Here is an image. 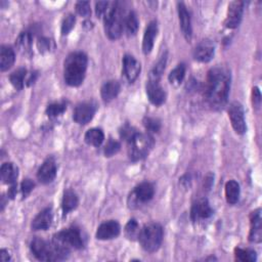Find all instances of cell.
<instances>
[{
  "label": "cell",
  "instance_id": "1",
  "mask_svg": "<svg viewBox=\"0 0 262 262\" xmlns=\"http://www.w3.org/2000/svg\"><path fill=\"white\" fill-rule=\"evenodd\" d=\"M230 74L224 67H215L208 72L205 83V98L214 110L222 108L228 98Z\"/></svg>",
  "mask_w": 262,
  "mask_h": 262
},
{
  "label": "cell",
  "instance_id": "2",
  "mask_svg": "<svg viewBox=\"0 0 262 262\" xmlns=\"http://www.w3.org/2000/svg\"><path fill=\"white\" fill-rule=\"evenodd\" d=\"M87 69V56L80 52H72L64 60V77L70 86H79L84 78Z\"/></svg>",
  "mask_w": 262,
  "mask_h": 262
},
{
  "label": "cell",
  "instance_id": "3",
  "mask_svg": "<svg viewBox=\"0 0 262 262\" xmlns=\"http://www.w3.org/2000/svg\"><path fill=\"white\" fill-rule=\"evenodd\" d=\"M124 20H125V16L122 12L120 4L119 2L110 4V6H108L104 16L106 33L108 38L115 40L121 36L124 27Z\"/></svg>",
  "mask_w": 262,
  "mask_h": 262
},
{
  "label": "cell",
  "instance_id": "4",
  "mask_svg": "<svg viewBox=\"0 0 262 262\" xmlns=\"http://www.w3.org/2000/svg\"><path fill=\"white\" fill-rule=\"evenodd\" d=\"M31 251L34 256L41 261L62 260L69 254L68 252L60 249L54 242L48 243L41 238L33 240L31 243Z\"/></svg>",
  "mask_w": 262,
  "mask_h": 262
},
{
  "label": "cell",
  "instance_id": "5",
  "mask_svg": "<svg viewBox=\"0 0 262 262\" xmlns=\"http://www.w3.org/2000/svg\"><path fill=\"white\" fill-rule=\"evenodd\" d=\"M138 241L146 252H156L163 241V228L159 224H148L140 230Z\"/></svg>",
  "mask_w": 262,
  "mask_h": 262
},
{
  "label": "cell",
  "instance_id": "6",
  "mask_svg": "<svg viewBox=\"0 0 262 262\" xmlns=\"http://www.w3.org/2000/svg\"><path fill=\"white\" fill-rule=\"evenodd\" d=\"M52 242L62 250L70 252L71 249H81L84 246L80 230L76 228L64 230L54 236Z\"/></svg>",
  "mask_w": 262,
  "mask_h": 262
},
{
  "label": "cell",
  "instance_id": "7",
  "mask_svg": "<svg viewBox=\"0 0 262 262\" xmlns=\"http://www.w3.org/2000/svg\"><path fill=\"white\" fill-rule=\"evenodd\" d=\"M154 146V140L148 134H138L129 142V158L132 161H138L148 155Z\"/></svg>",
  "mask_w": 262,
  "mask_h": 262
},
{
  "label": "cell",
  "instance_id": "8",
  "mask_svg": "<svg viewBox=\"0 0 262 262\" xmlns=\"http://www.w3.org/2000/svg\"><path fill=\"white\" fill-rule=\"evenodd\" d=\"M228 116L236 132L238 134H245L247 127L242 104L238 102H232L228 108Z\"/></svg>",
  "mask_w": 262,
  "mask_h": 262
},
{
  "label": "cell",
  "instance_id": "9",
  "mask_svg": "<svg viewBox=\"0 0 262 262\" xmlns=\"http://www.w3.org/2000/svg\"><path fill=\"white\" fill-rule=\"evenodd\" d=\"M96 106L92 102L79 104L74 110L73 119L78 124L81 125L87 124L94 118L96 114Z\"/></svg>",
  "mask_w": 262,
  "mask_h": 262
},
{
  "label": "cell",
  "instance_id": "10",
  "mask_svg": "<svg viewBox=\"0 0 262 262\" xmlns=\"http://www.w3.org/2000/svg\"><path fill=\"white\" fill-rule=\"evenodd\" d=\"M244 12V2H232L228 6L226 18L224 25L230 29L236 28L241 23Z\"/></svg>",
  "mask_w": 262,
  "mask_h": 262
},
{
  "label": "cell",
  "instance_id": "11",
  "mask_svg": "<svg viewBox=\"0 0 262 262\" xmlns=\"http://www.w3.org/2000/svg\"><path fill=\"white\" fill-rule=\"evenodd\" d=\"M56 176V161L52 158H48L39 168L37 173V178L41 184H48L54 182Z\"/></svg>",
  "mask_w": 262,
  "mask_h": 262
},
{
  "label": "cell",
  "instance_id": "12",
  "mask_svg": "<svg viewBox=\"0 0 262 262\" xmlns=\"http://www.w3.org/2000/svg\"><path fill=\"white\" fill-rule=\"evenodd\" d=\"M249 240L253 243H260L262 240V218L260 209L251 213Z\"/></svg>",
  "mask_w": 262,
  "mask_h": 262
},
{
  "label": "cell",
  "instance_id": "13",
  "mask_svg": "<svg viewBox=\"0 0 262 262\" xmlns=\"http://www.w3.org/2000/svg\"><path fill=\"white\" fill-rule=\"evenodd\" d=\"M146 94L152 104L161 106L166 100V92L163 87L157 81L148 80L146 83Z\"/></svg>",
  "mask_w": 262,
  "mask_h": 262
},
{
  "label": "cell",
  "instance_id": "14",
  "mask_svg": "<svg viewBox=\"0 0 262 262\" xmlns=\"http://www.w3.org/2000/svg\"><path fill=\"white\" fill-rule=\"evenodd\" d=\"M123 71L129 82H134L140 73V64L134 56L126 54L123 58Z\"/></svg>",
  "mask_w": 262,
  "mask_h": 262
},
{
  "label": "cell",
  "instance_id": "15",
  "mask_svg": "<svg viewBox=\"0 0 262 262\" xmlns=\"http://www.w3.org/2000/svg\"><path fill=\"white\" fill-rule=\"evenodd\" d=\"M120 230H121L120 226L117 222L115 220L106 222L98 226L96 230V238L102 240V241L115 238L119 236Z\"/></svg>",
  "mask_w": 262,
  "mask_h": 262
},
{
  "label": "cell",
  "instance_id": "16",
  "mask_svg": "<svg viewBox=\"0 0 262 262\" xmlns=\"http://www.w3.org/2000/svg\"><path fill=\"white\" fill-rule=\"evenodd\" d=\"M155 194V188L150 182H142L138 186L130 196L134 199L132 203H146L152 200Z\"/></svg>",
  "mask_w": 262,
  "mask_h": 262
},
{
  "label": "cell",
  "instance_id": "17",
  "mask_svg": "<svg viewBox=\"0 0 262 262\" xmlns=\"http://www.w3.org/2000/svg\"><path fill=\"white\" fill-rule=\"evenodd\" d=\"M158 34V24L156 20H152L148 25L144 35V40H142V50L144 54H148L152 48H154V42L155 38L157 37Z\"/></svg>",
  "mask_w": 262,
  "mask_h": 262
},
{
  "label": "cell",
  "instance_id": "18",
  "mask_svg": "<svg viewBox=\"0 0 262 262\" xmlns=\"http://www.w3.org/2000/svg\"><path fill=\"white\" fill-rule=\"evenodd\" d=\"M213 56H214V46L212 42L208 40L202 41L200 44L196 48L194 52V58L202 62H208L209 60H212Z\"/></svg>",
  "mask_w": 262,
  "mask_h": 262
},
{
  "label": "cell",
  "instance_id": "19",
  "mask_svg": "<svg viewBox=\"0 0 262 262\" xmlns=\"http://www.w3.org/2000/svg\"><path fill=\"white\" fill-rule=\"evenodd\" d=\"M178 16H180V28L182 31V34L186 40L192 39V24H190V16L186 10V6L182 2L178 4Z\"/></svg>",
  "mask_w": 262,
  "mask_h": 262
},
{
  "label": "cell",
  "instance_id": "20",
  "mask_svg": "<svg viewBox=\"0 0 262 262\" xmlns=\"http://www.w3.org/2000/svg\"><path fill=\"white\" fill-rule=\"evenodd\" d=\"M213 211L206 199H202L196 202L192 208V220L196 222L199 220H207L211 215Z\"/></svg>",
  "mask_w": 262,
  "mask_h": 262
},
{
  "label": "cell",
  "instance_id": "21",
  "mask_svg": "<svg viewBox=\"0 0 262 262\" xmlns=\"http://www.w3.org/2000/svg\"><path fill=\"white\" fill-rule=\"evenodd\" d=\"M52 222V211L50 208L42 210L32 222V228L34 230H46L50 228Z\"/></svg>",
  "mask_w": 262,
  "mask_h": 262
},
{
  "label": "cell",
  "instance_id": "22",
  "mask_svg": "<svg viewBox=\"0 0 262 262\" xmlns=\"http://www.w3.org/2000/svg\"><path fill=\"white\" fill-rule=\"evenodd\" d=\"M120 88H121V87H120V84H119L118 81L111 80V81L106 82L102 86V90H100L102 98L106 102L113 100L119 94Z\"/></svg>",
  "mask_w": 262,
  "mask_h": 262
},
{
  "label": "cell",
  "instance_id": "23",
  "mask_svg": "<svg viewBox=\"0 0 262 262\" xmlns=\"http://www.w3.org/2000/svg\"><path fill=\"white\" fill-rule=\"evenodd\" d=\"M0 174H2V180H4V182L12 186L16 182V178L18 176V169L16 166L14 165V163H4L2 166Z\"/></svg>",
  "mask_w": 262,
  "mask_h": 262
},
{
  "label": "cell",
  "instance_id": "24",
  "mask_svg": "<svg viewBox=\"0 0 262 262\" xmlns=\"http://www.w3.org/2000/svg\"><path fill=\"white\" fill-rule=\"evenodd\" d=\"M16 60L14 52L8 46H2L0 50V70L4 72L12 68Z\"/></svg>",
  "mask_w": 262,
  "mask_h": 262
},
{
  "label": "cell",
  "instance_id": "25",
  "mask_svg": "<svg viewBox=\"0 0 262 262\" xmlns=\"http://www.w3.org/2000/svg\"><path fill=\"white\" fill-rule=\"evenodd\" d=\"M31 46H32L31 34L29 32H22L16 41V46L18 48V52L23 54H28L31 52Z\"/></svg>",
  "mask_w": 262,
  "mask_h": 262
},
{
  "label": "cell",
  "instance_id": "26",
  "mask_svg": "<svg viewBox=\"0 0 262 262\" xmlns=\"http://www.w3.org/2000/svg\"><path fill=\"white\" fill-rule=\"evenodd\" d=\"M124 29L128 36H134L138 30V20L134 12H129L125 16Z\"/></svg>",
  "mask_w": 262,
  "mask_h": 262
},
{
  "label": "cell",
  "instance_id": "27",
  "mask_svg": "<svg viewBox=\"0 0 262 262\" xmlns=\"http://www.w3.org/2000/svg\"><path fill=\"white\" fill-rule=\"evenodd\" d=\"M78 206V196L72 190H67L64 194V198L62 202V211L64 214L73 211Z\"/></svg>",
  "mask_w": 262,
  "mask_h": 262
},
{
  "label": "cell",
  "instance_id": "28",
  "mask_svg": "<svg viewBox=\"0 0 262 262\" xmlns=\"http://www.w3.org/2000/svg\"><path fill=\"white\" fill-rule=\"evenodd\" d=\"M226 198L228 204H236L240 198V186L234 180H230L226 184Z\"/></svg>",
  "mask_w": 262,
  "mask_h": 262
},
{
  "label": "cell",
  "instance_id": "29",
  "mask_svg": "<svg viewBox=\"0 0 262 262\" xmlns=\"http://www.w3.org/2000/svg\"><path fill=\"white\" fill-rule=\"evenodd\" d=\"M84 140H85L86 144H88L90 146H100L104 140V134L100 129L92 128V129H90L85 134Z\"/></svg>",
  "mask_w": 262,
  "mask_h": 262
},
{
  "label": "cell",
  "instance_id": "30",
  "mask_svg": "<svg viewBox=\"0 0 262 262\" xmlns=\"http://www.w3.org/2000/svg\"><path fill=\"white\" fill-rule=\"evenodd\" d=\"M27 76V71L26 69L24 68H20V69H18L16 71H14L10 79V82L12 84L14 85V87L16 90H20L22 88L24 87V84H25V78Z\"/></svg>",
  "mask_w": 262,
  "mask_h": 262
},
{
  "label": "cell",
  "instance_id": "31",
  "mask_svg": "<svg viewBox=\"0 0 262 262\" xmlns=\"http://www.w3.org/2000/svg\"><path fill=\"white\" fill-rule=\"evenodd\" d=\"M184 76H186V66L184 64H180L173 71H171L168 78L171 84L180 85L184 81Z\"/></svg>",
  "mask_w": 262,
  "mask_h": 262
},
{
  "label": "cell",
  "instance_id": "32",
  "mask_svg": "<svg viewBox=\"0 0 262 262\" xmlns=\"http://www.w3.org/2000/svg\"><path fill=\"white\" fill-rule=\"evenodd\" d=\"M140 230L138 226V224L136 220H130L128 224L125 226V234L126 236L131 240V241H136L138 238Z\"/></svg>",
  "mask_w": 262,
  "mask_h": 262
},
{
  "label": "cell",
  "instance_id": "33",
  "mask_svg": "<svg viewBox=\"0 0 262 262\" xmlns=\"http://www.w3.org/2000/svg\"><path fill=\"white\" fill-rule=\"evenodd\" d=\"M234 255L236 260L242 262H253L256 260V253L250 249L236 248L234 250Z\"/></svg>",
  "mask_w": 262,
  "mask_h": 262
},
{
  "label": "cell",
  "instance_id": "34",
  "mask_svg": "<svg viewBox=\"0 0 262 262\" xmlns=\"http://www.w3.org/2000/svg\"><path fill=\"white\" fill-rule=\"evenodd\" d=\"M166 60H167V58H166V54H165L164 56H162V58L158 62V64L150 71L148 80L159 82V80H160V78H161V76H162V74H163V72L165 70Z\"/></svg>",
  "mask_w": 262,
  "mask_h": 262
},
{
  "label": "cell",
  "instance_id": "35",
  "mask_svg": "<svg viewBox=\"0 0 262 262\" xmlns=\"http://www.w3.org/2000/svg\"><path fill=\"white\" fill-rule=\"evenodd\" d=\"M76 23V18L75 16L70 14L67 16H66L62 20V35H68L72 29L74 28Z\"/></svg>",
  "mask_w": 262,
  "mask_h": 262
},
{
  "label": "cell",
  "instance_id": "36",
  "mask_svg": "<svg viewBox=\"0 0 262 262\" xmlns=\"http://www.w3.org/2000/svg\"><path fill=\"white\" fill-rule=\"evenodd\" d=\"M138 134V132L136 131V129L130 125H124L120 130V136L128 142L132 140Z\"/></svg>",
  "mask_w": 262,
  "mask_h": 262
},
{
  "label": "cell",
  "instance_id": "37",
  "mask_svg": "<svg viewBox=\"0 0 262 262\" xmlns=\"http://www.w3.org/2000/svg\"><path fill=\"white\" fill-rule=\"evenodd\" d=\"M120 148H121V144L113 140V138H110L108 142V144H106L104 146V155L106 157H112L114 156L115 154H117V152L120 150Z\"/></svg>",
  "mask_w": 262,
  "mask_h": 262
},
{
  "label": "cell",
  "instance_id": "38",
  "mask_svg": "<svg viewBox=\"0 0 262 262\" xmlns=\"http://www.w3.org/2000/svg\"><path fill=\"white\" fill-rule=\"evenodd\" d=\"M66 108H67V106H66L64 104H60V102L52 104L46 108V114L50 117H56L62 115L66 111Z\"/></svg>",
  "mask_w": 262,
  "mask_h": 262
},
{
  "label": "cell",
  "instance_id": "39",
  "mask_svg": "<svg viewBox=\"0 0 262 262\" xmlns=\"http://www.w3.org/2000/svg\"><path fill=\"white\" fill-rule=\"evenodd\" d=\"M37 46L40 52L46 54L54 50V43L52 39L48 38H40L37 42Z\"/></svg>",
  "mask_w": 262,
  "mask_h": 262
},
{
  "label": "cell",
  "instance_id": "40",
  "mask_svg": "<svg viewBox=\"0 0 262 262\" xmlns=\"http://www.w3.org/2000/svg\"><path fill=\"white\" fill-rule=\"evenodd\" d=\"M144 124L146 130H148L150 132H159V130L161 128L160 121L155 118H146L144 120Z\"/></svg>",
  "mask_w": 262,
  "mask_h": 262
},
{
  "label": "cell",
  "instance_id": "41",
  "mask_svg": "<svg viewBox=\"0 0 262 262\" xmlns=\"http://www.w3.org/2000/svg\"><path fill=\"white\" fill-rule=\"evenodd\" d=\"M76 12L82 16H90L92 14L90 4L88 2H78L76 4Z\"/></svg>",
  "mask_w": 262,
  "mask_h": 262
},
{
  "label": "cell",
  "instance_id": "42",
  "mask_svg": "<svg viewBox=\"0 0 262 262\" xmlns=\"http://www.w3.org/2000/svg\"><path fill=\"white\" fill-rule=\"evenodd\" d=\"M111 2H98L96 4V12L98 18H104Z\"/></svg>",
  "mask_w": 262,
  "mask_h": 262
},
{
  "label": "cell",
  "instance_id": "43",
  "mask_svg": "<svg viewBox=\"0 0 262 262\" xmlns=\"http://www.w3.org/2000/svg\"><path fill=\"white\" fill-rule=\"evenodd\" d=\"M34 186H35L34 182L31 180H29V178L24 180V182H22V186H20L22 188V192H23V196H25V198L33 190Z\"/></svg>",
  "mask_w": 262,
  "mask_h": 262
},
{
  "label": "cell",
  "instance_id": "44",
  "mask_svg": "<svg viewBox=\"0 0 262 262\" xmlns=\"http://www.w3.org/2000/svg\"><path fill=\"white\" fill-rule=\"evenodd\" d=\"M253 102L257 106L260 104V102H261V94H260V90L257 88V87H255V88H253Z\"/></svg>",
  "mask_w": 262,
  "mask_h": 262
},
{
  "label": "cell",
  "instance_id": "45",
  "mask_svg": "<svg viewBox=\"0 0 262 262\" xmlns=\"http://www.w3.org/2000/svg\"><path fill=\"white\" fill-rule=\"evenodd\" d=\"M0 259H2V261H4V262H6L10 259V254L6 250L2 249V251H0Z\"/></svg>",
  "mask_w": 262,
  "mask_h": 262
},
{
  "label": "cell",
  "instance_id": "46",
  "mask_svg": "<svg viewBox=\"0 0 262 262\" xmlns=\"http://www.w3.org/2000/svg\"><path fill=\"white\" fill-rule=\"evenodd\" d=\"M16 194V184H12L10 188L8 190V196L10 199H14V196Z\"/></svg>",
  "mask_w": 262,
  "mask_h": 262
}]
</instances>
